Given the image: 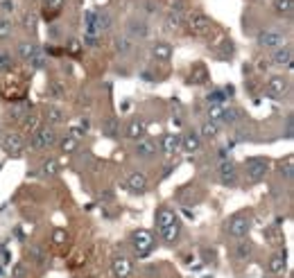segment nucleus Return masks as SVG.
<instances>
[{"label": "nucleus", "instance_id": "nucleus-1", "mask_svg": "<svg viewBox=\"0 0 294 278\" xmlns=\"http://www.w3.org/2000/svg\"><path fill=\"white\" fill-rule=\"evenodd\" d=\"M186 29H188V34L192 36H199V39H204V36H208L215 29V23H213L208 16L204 14V11H192V14H188L186 18Z\"/></svg>", "mask_w": 294, "mask_h": 278}, {"label": "nucleus", "instance_id": "nucleus-2", "mask_svg": "<svg viewBox=\"0 0 294 278\" xmlns=\"http://www.w3.org/2000/svg\"><path fill=\"white\" fill-rule=\"evenodd\" d=\"M242 120V111L240 109H235V107H211L208 109V122H213V125H235V122H240Z\"/></svg>", "mask_w": 294, "mask_h": 278}, {"label": "nucleus", "instance_id": "nucleus-3", "mask_svg": "<svg viewBox=\"0 0 294 278\" xmlns=\"http://www.w3.org/2000/svg\"><path fill=\"white\" fill-rule=\"evenodd\" d=\"M57 140H59V136H57V132H54V127L41 125V127L32 134V138H29V149H34V151L50 149V147L57 145Z\"/></svg>", "mask_w": 294, "mask_h": 278}, {"label": "nucleus", "instance_id": "nucleus-4", "mask_svg": "<svg viewBox=\"0 0 294 278\" xmlns=\"http://www.w3.org/2000/svg\"><path fill=\"white\" fill-rule=\"evenodd\" d=\"M129 244H132L134 254H136L138 258H147L154 249V235L147 229H136L132 233V238H129Z\"/></svg>", "mask_w": 294, "mask_h": 278}, {"label": "nucleus", "instance_id": "nucleus-5", "mask_svg": "<svg viewBox=\"0 0 294 278\" xmlns=\"http://www.w3.org/2000/svg\"><path fill=\"white\" fill-rule=\"evenodd\" d=\"M267 172H270V161L263 156H251L245 161V176L249 183H258V181H263L265 176H267Z\"/></svg>", "mask_w": 294, "mask_h": 278}, {"label": "nucleus", "instance_id": "nucleus-6", "mask_svg": "<svg viewBox=\"0 0 294 278\" xmlns=\"http://www.w3.org/2000/svg\"><path fill=\"white\" fill-rule=\"evenodd\" d=\"M251 231V217L245 213H238L233 215L229 222H226V233L231 235V238H247Z\"/></svg>", "mask_w": 294, "mask_h": 278}, {"label": "nucleus", "instance_id": "nucleus-7", "mask_svg": "<svg viewBox=\"0 0 294 278\" xmlns=\"http://www.w3.org/2000/svg\"><path fill=\"white\" fill-rule=\"evenodd\" d=\"M256 43L260 45V48H270V50H279L285 45V34L281 32V29H260L258 36H256Z\"/></svg>", "mask_w": 294, "mask_h": 278}, {"label": "nucleus", "instance_id": "nucleus-8", "mask_svg": "<svg viewBox=\"0 0 294 278\" xmlns=\"http://www.w3.org/2000/svg\"><path fill=\"white\" fill-rule=\"evenodd\" d=\"M288 93H290V79L283 77V75H274V77H270L267 86H265V95L272 98V100H283Z\"/></svg>", "mask_w": 294, "mask_h": 278}, {"label": "nucleus", "instance_id": "nucleus-9", "mask_svg": "<svg viewBox=\"0 0 294 278\" xmlns=\"http://www.w3.org/2000/svg\"><path fill=\"white\" fill-rule=\"evenodd\" d=\"M217 179L226 188H235L238 185V165L233 161H229V158L220 161V165H217Z\"/></svg>", "mask_w": 294, "mask_h": 278}, {"label": "nucleus", "instance_id": "nucleus-10", "mask_svg": "<svg viewBox=\"0 0 294 278\" xmlns=\"http://www.w3.org/2000/svg\"><path fill=\"white\" fill-rule=\"evenodd\" d=\"M0 145H2V149H5L9 156H18L25 149V140L18 132H7L5 136L0 138Z\"/></svg>", "mask_w": 294, "mask_h": 278}, {"label": "nucleus", "instance_id": "nucleus-11", "mask_svg": "<svg viewBox=\"0 0 294 278\" xmlns=\"http://www.w3.org/2000/svg\"><path fill=\"white\" fill-rule=\"evenodd\" d=\"M127 36L132 41H145L149 36V25L143 18H129L127 20Z\"/></svg>", "mask_w": 294, "mask_h": 278}, {"label": "nucleus", "instance_id": "nucleus-12", "mask_svg": "<svg viewBox=\"0 0 294 278\" xmlns=\"http://www.w3.org/2000/svg\"><path fill=\"white\" fill-rule=\"evenodd\" d=\"M285 269H288V251L279 249L276 254L270 256V260H267V272L274 274V276H283Z\"/></svg>", "mask_w": 294, "mask_h": 278}, {"label": "nucleus", "instance_id": "nucleus-13", "mask_svg": "<svg viewBox=\"0 0 294 278\" xmlns=\"http://www.w3.org/2000/svg\"><path fill=\"white\" fill-rule=\"evenodd\" d=\"M134 156L141 158V161H149V158L156 156V142L149 140V138H141L134 145Z\"/></svg>", "mask_w": 294, "mask_h": 278}, {"label": "nucleus", "instance_id": "nucleus-14", "mask_svg": "<svg viewBox=\"0 0 294 278\" xmlns=\"http://www.w3.org/2000/svg\"><path fill=\"white\" fill-rule=\"evenodd\" d=\"M147 134V125L145 120H141V118H134V120H129V125L125 127V138H129V140H141V138H145Z\"/></svg>", "mask_w": 294, "mask_h": 278}, {"label": "nucleus", "instance_id": "nucleus-15", "mask_svg": "<svg viewBox=\"0 0 294 278\" xmlns=\"http://www.w3.org/2000/svg\"><path fill=\"white\" fill-rule=\"evenodd\" d=\"M125 185H127V190L134 192V195H143L147 190V176L143 172H132L127 176V181H125Z\"/></svg>", "mask_w": 294, "mask_h": 278}, {"label": "nucleus", "instance_id": "nucleus-16", "mask_svg": "<svg viewBox=\"0 0 294 278\" xmlns=\"http://www.w3.org/2000/svg\"><path fill=\"white\" fill-rule=\"evenodd\" d=\"M179 136H181V151L197 154L201 149V138L197 132H186V134H179Z\"/></svg>", "mask_w": 294, "mask_h": 278}, {"label": "nucleus", "instance_id": "nucleus-17", "mask_svg": "<svg viewBox=\"0 0 294 278\" xmlns=\"http://www.w3.org/2000/svg\"><path fill=\"white\" fill-rule=\"evenodd\" d=\"M111 274L116 278H127L132 274V260L127 256H116L111 260Z\"/></svg>", "mask_w": 294, "mask_h": 278}, {"label": "nucleus", "instance_id": "nucleus-18", "mask_svg": "<svg viewBox=\"0 0 294 278\" xmlns=\"http://www.w3.org/2000/svg\"><path fill=\"white\" fill-rule=\"evenodd\" d=\"M172 52H174V50H172V45L167 43V41H154L152 48H149V54H152L156 61H163V64L172 59Z\"/></svg>", "mask_w": 294, "mask_h": 278}, {"label": "nucleus", "instance_id": "nucleus-19", "mask_svg": "<svg viewBox=\"0 0 294 278\" xmlns=\"http://www.w3.org/2000/svg\"><path fill=\"white\" fill-rule=\"evenodd\" d=\"M254 251H256V247H254V242H251L249 238H240L233 247L235 260H249L251 256H254Z\"/></svg>", "mask_w": 294, "mask_h": 278}, {"label": "nucleus", "instance_id": "nucleus-20", "mask_svg": "<svg viewBox=\"0 0 294 278\" xmlns=\"http://www.w3.org/2000/svg\"><path fill=\"white\" fill-rule=\"evenodd\" d=\"M158 235H161V240L165 244H174L176 240H179V235H181V222L174 220L172 224L163 226V229H158Z\"/></svg>", "mask_w": 294, "mask_h": 278}, {"label": "nucleus", "instance_id": "nucleus-21", "mask_svg": "<svg viewBox=\"0 0 294 278\" xmlns=\"http://www.w3.org/2000/svg\"><path fill=\"white\" fill-rule=\"evenodd\" d=\"M163 154H167V156H174L176 151H181V136L179 134H165L163 136Z\"/></svg>", "mask_w": 294, "mask_h": 278}, {"label": "nucleus", "instance_id": "nucleus-22", "mask_svg": "<svg viewBox=\"0 0 294 278\" xmlns=\"http://www.w3.org/2000/svg\"><path fill=\"white\" fill-rule=\"evenodd\" d=\"M36 52H39V45H36L34 41H20V43L16 45V54H18L23 61H27V64L36 57Z\"/></svg>", "mask_w": 294, "mask_h": 278}, {"label": "nucleus", "instance_id": "nucleus-23", "mask_svg": "<svg viewBox=\"0 0 294 278\" xmlns=\"http://www.w3.org/2000/svg\"><path fill=\"white\" fill-rule=\"evenodd\" d=\"M43 118H45V122H48L50 127H57V125H61V122L66 120L64 111H61L59 107H54V104H48V107H45Z\"/></svg>", "mask_w": 294, "mask_h": 278}, {"label": "nucleus", "instance_id": "nucleus-24", "mask_svg": "<svg viewBox=\"0 0 294 278\" xmlns=\"http://www.w3.org/2000/svg\"><path fill=\"white\" fill-rule=\"evenodd\" d=\"M231 93H233V88L231 86L229 88H215V91H211L208 95H206V102L211 104V107H222Z\"/></svg>", "mask_w": 294, "mask_h": 278}, {"label": "nucleus", "instance_id": "nucleus-25", "mask_svg": "<svg viewBox=\"0 0 294 278\" xmlns=\"http://www.w3.org/2000/svg\"><path fill=\"white\" fill-rule=\"evenodd\" d=\"M64 5H66V0H41V9H43L45 18H54L57 14H61Z\"/></svg>", "mask_w": 294, "mask_h": 278}, {"label": "nucleus", "instance_id": "nucleus-26", "mask_svg": "<svg viewBox=\"0 0 294 278\" xmlns=\"http://www.w3.org/2000/svg\"><path fill=\"white\" fill-rule=\"evenodd\" d=\"M183 23H186V18H183V11L170 9L165 14V27L170 29V32H179V29L183 27Z\"/></svg>", "mask_w": 294, "mask_h": 278}, {"label": "nucleus", "instance_id": "nucleus-27", "mask_svg": "<svg viewBox=\"0 0 294 278\" xmlns=\"http://www.w3.org/2000/svg\"><path fill=\"white\" fill-rule=\"evenodd\" d=\"M100 129H102V134L107 138H116L118 134H120V120H118L116 116H109V118H104L102 120Z\"/></svg>", "mask_w": 294, "mask_h": 278}, {"label": "nucleus", "instance_id": "nucleus-28", "mask_svg": "<svg viewBox=\"0 0 294 278\" xmlns=\"http://www.w3.org/2000/svg\"><path fill=\"white\" fill-rule=\"evenodd\" d=\"M272 64L276 66H292V45L285 43L283 48H279L272 57Z\"/></svg>", "mask_w": 294, "mask_h": 278}, {"label": "nucleus", "instance_id": "nucleus-29", "mask_svg": "<svg viewBox=\"0 0 294 278\" xmlns=\"http://www.w3.org/2000/svg\"><path fill=\"white\" fill-rule=\"evenodd\" d=\"M208 79H211V75H208L204 64H195L190 68V75H188V82L190 84H206Z\"/></svg>", "mask_w": 294, "mask_h": 278}, {"label": "nucleus", "instance_id": "nucleus-30", "mask_svg": "<svg viewBox=\"0 0 294 278\" xmlns=\"http://www.w3.org/2000/svg\"><path fill=\"white\" fill-rule=\"evenodd\" d=\"M154 220H156V226H158V229H163V226L172 224V222L179 220V217H176V213H174L172 208H167V206H161V208L156 210V217H154Z\"/></svg>", "mask_w": 294, "mask_h": 278}, {"label": "nucleus", "instance_id": "nucleus-31", "mask_svg": "<svg viewBox=\"0 0 294 278\" xmlns=\"http://www.w3.org/2000/svg\"><path fill=\"white\" fill-rule=\"evenodd\" d=\"M111 23H113V18L107 9H95V29H98V34L107 32L111 27Z\"/></svg>", "mask_w": 294, "mask_h": 278}, {"label": "nucleus", "instance_id": "nucleus-32", "mask_svg": "<svg viewBox=\"0 0 294 278\" xmlns=\"http://www.w3.org/2000/svg\"><path fill=\"white\" fill-rule=\"evenodd\" d=\"M274 14L281 18H290L294 11V0H274Z\"/></svg>", "mask_w": 294, "mask_h": 278}, {"label": "nucleus", "instance_id": "nucleus-33", "mask_svg": "<svg viewBox=\"0 0 294 278\" xmlns=\"http://www.w3.org/2000/svg\"><path fill=\"white\" fill-rule=\"evenodd\" d=\"M57 145H59V151H61V154H73V151H77L79 140L77 138H73L70 134H66L64 138H59L57 140Z\"/></svg>", "mask_w": 294, "mask_h": 278}, {"label": "nucleus", "instance_id": "nucleus-34", "mask_svg": "<svg viewBox=\"0 0 294 278\" xmlns=\"http://www.w3.org/2000/svg\"><path fill=\"white\" fill-rule=\"evenodd\" d=\"M263 235H265V240L270 244H274V247H281V244H283V233H281V229L276 224L267 226V229L263 231Z\"/></svg>", "mask_w": 294, "mask_h": 278}, {"label": "nucleus", "instance_id": "nucleus-35", "mask_svg": "<svg viewBox=\"0 0 294 278\" xmlns=\"http://www.w3.org/2000/svg\"><path fill=\"white\" fill-rule=\"evenodd\" d=\"M113 48H116L120 54H127L134 50V41L129 39L127 34H118L116 39H113Z\"/></svg>", "mask_w": 294, "mask_h": 278}, {"label": "nucleus", "instance_id": "nucleus-36", "mask_svg": "<svg viewBox=\"0 0 294 278\" xmlns=\"http://www.w3.org/2000/svg\"><path fill=\"white\" fill-rule=\"evenodd\" d=\"M48 95H50V98H54V100H64L66 98V86L59 82V79H50Z\"/></svg>", "mask_w": 294, "mask_h": 278}, {"label": "nucleus", "instance_id": "nucleus-37", "mask_svg": "<svg viewBox=\"0 0 294 278\" xmlns=\"http://www.w3.org/2000/svg\"><path fill=\"white\" fill-rule=\"evenodd\" d=\"M27 116H29V107H27L25 102H18V104H16V107L9 111V120H14V122H23Z\"/></svg>", "mask_w": 294, "mask_h": 278}, {"label": "nucleus", "instance_id": "nucleus-38", "mask_svg": "<svg viewBox=\"0 0 294 278\" xmlns=\"http://www.w3.org/2000/svg\"><path fill=\"white\" fill-rule=\"evenodd\" d=\"M11 32H14L11 20L7 18V16H0V43H5V41L11 36Z\"/></svg>", "mask_w": 294, "mask_h": 278}, {"label": "nucleus", "instance_id": "nucleus-39", "mask_svg": "<svg viewBox=\"0 0 294 278\" xmlns=\"http://www.w3.org/2000/svg\"><path fill=\"white\" fill-rule=\"evenodd\" d=\"M197 134H199V138H208V140H213V138L220 134V127H217V125H213V122H204Z\"/></svg>", "mask_w": 294, "mask_h": 278}, {"label": "nucleus", "instance_id": "nucleus-40", "mask_svg": "<svg viewBox=\"0 0 294 278\" xmlns=\"http://www.w3.org/2000/svg\"><path fill=\"white\" fill-rule=\"evenodd\" d=\"M39 127H41V116H27L23 120V129H25V134H29V136H32Z\"/></svg>", "mask_w": 294, "mask_h": 278}, {"label": "nucleus", "instance_id": "nucleus-41", "mask_svg": "<svg viewBox=\"0 0 294 278\" xmlns=\"http://www.w3.org/2000/svg\"><path fill=\"white\" fill-rule=\"evenodd\" d=\"M59 172V163L54 161V158H45L43 163H41V174L43 176H54Z\"/></svg>", "mask_w": 294, "mask_h": 278}, {"label": "nucleus", "instance_id": "nucleus-42", "mask_svg": "<svg viewBox=\"0 0 294 278\" xmlns=\"http://www.w3.org/2000/svg\"><path fill=\"white\" fill-rule=\"evenodd\" d=\"M279 174L283 176L285 181H292V174H294L292 172V156H288L285 161L279 163Z\"/></svg>", "mask_w": 294, "mask_h": 278}, {"label": "nucleus", "instance_id": "nucleus-43", "mask_svg": "<svg viewBox=\"0 0 294 278\" xmlns=\"http://www.w3.org/2000/svg\"><path fill=\"white\" fill-rule=\"evenodd\" d=\"M86 129H88V122H84V120H79V122H75V125H70V129H68V134L73 138H82L84 134H86Z\"/></svg>", "mask_w": 294, "mask_h": 278}, {"label": "nucleus", "instance_id": "nucleus-44", "mask_svg": "<svg viewBox=\"0 0 294 278\" xmlns=\"http://www.w3.org/2000/svg\"><path fill=\"white\" fill-rule=\"evenodd\" d=\"M27 254H29V258H34V263H39V265H45V251L41 249V247H36V244H32L27 249Z\"/></svg>", "mask_w": 294, "mask_h": 278}, {"label": "nucleus", "instance_id": "nucleus-45", "mask_svg": "<svg viewBox=\"0 0 294 278\" xmlns=\"http://www.w3.org/2000/svg\"><path fill=\"white\" fill-rule=\"evenodd\" d=\"M11 278H29V267L25 263H16L11 269Z\"/></svg>", "mask_w": 294, "mask_h": 278}, {"label": "nucleus", "instance_id": "nucleus-46", "mask_svg": "<svg viewBox=\"0 0 294 278\" xmlns=\"http://www.w3.org/2000/svg\"><path fill=\"white\" fill-rule=\"evenodd\" d=\"M11 68V54L0 52V70H9Z\"/></svg>", "mask_w": 294, "mask_h": 278}, {"label": "nucleus", "instance_id": "nucleus-47", "mask_svg": "<svg viewBox=\"0 0 294 278\" xmlns=\"http://www.w3.org/2000/svg\"><path fill=\"white\" fill-rule=\"evenodd\" d=\"M66 240H68V235H66V231L57 229V231H54V233H52V242H54V244H64Z\"/></svg>", "mask_w": 294, "mask_h": 278}, {"label": "nucleus", "instance_id": "nucleus-48", "mask_svg": "<svg viewBox=\"0 0 294 278\" xmlns=\"http://www.w3.org/2000/svg\"><path fill=\"white\" fill-rule=\"evenodd\" d=\"M29 64L34 66V68H43V66H45V57H43V52H41V50H39V52H36V57L32 59Z\"/></svg>", "mask_w": 294, "mask_h": 278}, {"label": "nucleus", "instance_id": "nucleus-49", "mask_svg": "<svg viewBox=\"0 0 294 278\" xmlns=\"http://www.w3.org/2000/svg\"><path fill=\"white\" fill-rule=\"evenodd\" d=\"M0 9L5 11V14H14V9H16V5H14V0H2V2H0Z\"/></svg>", "mask_w": 294, "mask_h": 278}, {"label": "nucleus", "instance_id": "nucleus-50", "mask_svg": "<svg viewBox=\"0 0 294 278\" xmlns=\"http://www.w3.org/2000/svg\"><path fill=\"white\" fill-rule=\"evenodd\" d=\"M79 50H82V43H79V41H68V52H73V54H77Z\"/></svg>", "mask_w": 294, "mask_h": 278}, {"label": "nucleus", "instance_id": "nucleus-51", "mask_svg": "<svg viewBox=\"0 0 294 278\" xmlns=\"http://www.w3.org/2000/svg\"><path fill=\"white\" fill-rule=\"evenodd\" d=\"M201 256H204V263H213L215 260V251H208V249H201Z\"/></svg>", "mask_w": 294, "mask_h": 278}, {"label": "nucleus", "instance_id": "nucleus-52", "mask_svg": "<svg viewBox=\"0 0 294 278\" xmlns=\"http://www.w3.org/2000/svg\"><path fill=\"white\" fill-rule=\"evenodd\" d=\"M285 136H292V116H288V125H285Z\"/></svg>", "mask_w": 294, "mask_h": 278}]
</instances>
